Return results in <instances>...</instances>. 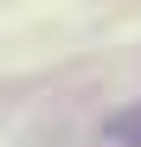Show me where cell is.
I'll list each match as a JSON object with an SVG mask.
<instances>
[{"label":"cell","mask_w":141,"mask_h":147,"mask_svg":"<svg viewBox=\"0 0 141 147\" xmlns=\"http://www.w3.org/2000/svg\"><path fill=\"white\" fill-rule=\"evenodd\" d=\"M109 141L141 147V102H135V109H122V115H109Z\"/></svg>","instance_id":"obj_1"}]
</instances>
